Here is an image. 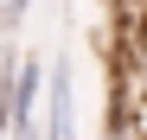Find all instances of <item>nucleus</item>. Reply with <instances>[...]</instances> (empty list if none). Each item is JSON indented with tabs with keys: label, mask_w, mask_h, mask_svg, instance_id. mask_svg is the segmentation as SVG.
I'll return each instance as SVG.
<instances>
[{
	"label": "nucleus",
	"mask_w": 147,
	"mask_h": 140,
	"mask_svg": "<svg viewBox=\"0 0 147 140\" xmlns=\"http://www.w3.org/2000/svg\"><path fill=\"white\" fill-rule=\"evenodd\" d=\"M45 127L51 140H77V115H70V70H51V108H45Z\"/></svg>",
	"instance_id": "1"
},
{
	"label": "nucleus",
	"mask_w": 147,
	"mask_h": 140,
	"mask_svg": "<svg viewBox=\"0 0 147 140\" xmlns=\"http://www.w3.org/2000/svg\"><path fill=\"white\" fill-rule=\"evenodd\" d=\"M19 70H26V57H19V51H7V57H0V134H7L13 102H19Z\"/></svg>",
	"instance_id": "2"
},
{
	"label": "nucleus",
	"mask_w": 147,
	"mask_h": 140,
	"mask_svg": "<svg viewBox=\"0 0 147 140\" xmlns=\"http://www.w3.org/2000/svg\"><path fill=\"white\" fill-rule=\"evenodd\" d=\"M32 0H0V32H19V19H26Z\"/></svg>",
	"instance_id": "3"
},
{
	"label": "nucleus",
	"mask_w": 147,
	"mask_h": 140,
	"mask_svg": "<svg viewBox=\"0 0 147 140\" xmlns=\"http://www.w3.org/2000/svg\"><path fill=\"white\" fill-rule=\"evenodd\" d=\"M13 140H38V127H32V121H26V127H13Z\"/></svg>",
	"instance_id": "4"
}]
</instances>
